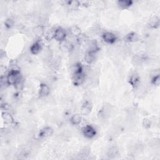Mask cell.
I'll list each match as a JSON object with an SVG mask.
<instances>
[{
  "mask_svg": "<svg viewBox=\"0 0 160 160\" xmlns=\"http://www.w3.org/2000/svg\"><path fill=\"white\" fill-rule=\"evenodd\" d=\"M72 80L74 84L78 86L83 83L85 78V73L81 65L75 63L72 68Z\"/></svg>",
  "mask_w": 160,
  "mask_h": 160,
  "instance_id": "6da1fadb",
  "label": "cell"
},
{
  "mask_svg": "<svg viewBox=\"0 0 160 160\" xmlns=\"http://www.w3.org/2000/svg\"><path fill=\"white\" fill-rule=\"evenodd\" d=\"M7 83L9 85H16L22 80L20 71L19 70H10L6 76Z\"/></svg>",
  "mask_w": 160,
  "mask_h": 160,
  "instance_id": "7a4b0ae2",
  "label": "cell"
},
{
  "mask_svg": "<svg viewBox=\"0 0 160 160\" xmlns=\"http://www.w3.org/2000/svg\"><path fill=\"white\" fill-rule=\"evenodd\" d=\"M82 133L87 138L91 139L95 137L96 131L95 129L91 125H86L82 128Z\"/></svg>",
  "mask_w": 160,
  "mask_h": 160,
  "instance_id": "3957f363",
  "label": "cell"
},
{
  "mask_svg": "<svg viewBox=\"0 0 160 160\" xmlns=\"http://www.w3.org/2000/svg\"><path fill=\"white\" fill-rule=\"evenodd\" d=\"M53 38L58 41H63L64 40H65L66 38V31L63 28H61V27L56 28L54 32Z\"/></svg>",
  "mask_w": 160,
  "mask_h": 160,
  "instance_id": "277c9868",
  "label": "cell"
},
{
  "mask_svg": "<svg viewBox=\"0 0 160 160\" xmlns=\"http://www.w3.org/2000/svg\"><path fill=\"white\" fill-rule=\"evenodd\" d=\"M103 40L108 44H113L116 41V36L111 32H105L102 35Z\"/></svg>",
  "mask_w": 160,
  "mask_h": 160,
  "instance_id": "5b68a950",
  "label": "cell"
},
{
  "mask_svg": "<svg viewBox=\"0 0 160 160\" xmlns=\"http://www.w3.org/2000/svg\"><path fill=\"white\" fill-rule=\"evenodd\" d=\"M99 49L98 45L96 40H92L87 43V52L96 53Z\"/></svg>",
  "mask_w": 160,
  "mask_h": 160,
  "instance_id": "8992f818",
  "label": "cell"
},
{
  "mask_svg": "<svg viewBox=\"0 0 160 160\" xmlns=\"http://www.w3.org/2000/svg\"><path fill=\"white\" fill-rule=\"evenodd\" d=\"M53 130L51 127H46L40 131L39 134V138L40 139H45L53 135Z\"/></svg>",
  "mask_w": 160,
  "mask_h": 160,
  "instance_id": "52a82bcc",
  "label": "cell"
},
{
  "mask_svg": "<svg viewBox=\"0 0 160 160\" xmlns=\"http://www.w3.org/2000/svg\"><path fill=\"white\" fill-rule=\"evenodd\" d=\"M50 93V88L48 85L43 83L40 85V89H39V96L41 98H45L48 96Z\"/></svg>",
  "mask_w": 160,
  "mask_h": 160,
  "instance_id": "ba28073f",
  "label": "cell"
},
{
  "mask_svg": "<svg viewBox=\"0 0 160 160\" xmlns=\"http://www.w3.org/2000/svg\"><path fill=\"white\" fill-rule=\"evenodd\" d=\"M91 103L88 101H85L84 104H83V106H81V115H87L91 112Z\"/></svg>",
  "mask_w": 160,
  "mask_h": 160,
  "instance_id": "9c48e42d",
  "label": "cell"
},
{
  "mask_svg": "<svg viewBox=\"0 0 160 160\" xmlns=\"http://www.w3.org/2000/svg\"><path fill=\"white\" fill-rule=\"evenodd\" d=\"M42 48V45L40 41H36L32 45L30 48V52L33 54H37L40 52Z\"/></svg>",
  "mask_w": 160,
  "mask_h": 160,
  "instance_id": "30bf717a",
  "label": "cell"
},
{
  "mask_svg": "<svg viewBox=\"0 0 160 160\" xmlns=\"http://www.w3.org/2000/svg\"><path fill=\"white\" fill-rule=\"evenodd\" d=\"M124 39H125L126 41H127V42L135 43V42H137L139 40V37L138 34L133 32V33H130L128 34L125 36V38Z\"/></svg>",
  "mask_w": 160,
  "mask_h": 160,
  "instance_id": "8fae6325",
  "label": "cell"
},
{
  "mask_svg": "<svg viewBox=\"0 0 160 160\" xmlns=\"http://www.w3.org/2000/svg\"><path fill=\"white\" fill-rule=\"evenodd\" d=\"M33 33L34 35H35V36L38 38L41 37L45 33V29L43 26L41 25H37L36 26H35L33 30Z\"/></svg>",
  "mask_w": 160,
  "mask_h": 160,
  "instance_id": "7c38bea8",
  "label": "cell"
},
{
  "mask_svg": "<svg viewBox=\"0 0 160 160\" xmlns=\"http://www.w3.org/2000/svg\"><path fill=\"white\" fill-rule=\"evenodd\" d=\"M95 60V53L87 52L84 55V61L89 65L92 64Z\"/></svg>",
  "mask_w": 160,
  "mask_h": 160,
  "instance_id": "4fadbf2b",
  "label": "cell"
},
{
  "mask_svg": "<svg viewBox=\"0 0 160 160\" xmlns=\"http://www.w3.org/2000/svg\"><path fill=\"white\" fill-rule=\"evenodd\" d=\"M69 33L71 34V36L75 37H78L81 34V30L77 26H73L69 28Z\"/></svg>",
  "mask_w": 160,
  "mask_h": 160,
  "instance_id": "5bb4252c",
  "label": "cell"
},
{
  "mask_svg": "<svg viewBox=\"0 0 160 160\" xmlns=\"http://www.w3.org/2000/svg\"><path fill=\"white\" fill-rule=\"evenodd\" d=\"M82 120V118L80 114H75L73 115L71 118H70V122L73 125H78L79 124Z\"/></svg>",
  "mask_w": 160,
  "mask_h": 160,
  "instance_id": "9a60e30c",
  "label": "cell"
},
{
  "mask_svg": "<svg viewBox=\"0 0 160 160\" xmlns=\"http://www.w3.org/2000/svg\"><path fill=\"white\" fill-rule=\"evenodd\" d=\"M119 153V150L117 147H111L110 150H108L107 155L109 158H114Z\"/></svg>",
  "mask_w": 160,
  "mask_h": 160,
  "instance_id": "2e32d148",
  "label": "cell"
},
{
  "mask_svg": "<svg viewBox=\"0 0 160 160\" xmlns=\"http://www.w3.org/2000/svg\"><path fill=\"white\" fill-rule=\"evenodd\" d=\"M133 2L130 0H120L118 1V5L123 9L128 8L132 5Z\"/></svg>",
  "mask_w": 160,
  "mask_h": 160,
  "instance_id": "e0dca14e",
  "label": "cell"
},
{
  "mask_svg": "<svg viewBox=\"0 0 160 160\" xmlns=\"http://www.w3.org/2000/svg\"><path fill=\"white\" fill-rule=\"evenodd\" d=\"M139 76L136 73H134L132 75H131L130 77V83L131 84L132 86H133V87H136V86H138V83H139Z\"/></svg>",
  "mask_w": 160,
  "mask_h": 160,
  "instance_id": "ac0fdd59",
  "label": "cell"
},
{
  "mask_svg": "<svg viewBox=\"0 0 160 160\" xmlns=\"http://www.w3.org/2000/svg\"><path fill=\"white\" fill-rule=\"evenodd\" d=\"M149 26L152 28H157V27L159 26V18L157 17H153L151 18L149 21Z\"/></svg>",
  "mask_w": 160,
  "mask_h": 160,
  "instance_id": "d6986e66",
  "label": "cell"
},
{
  "mask_svg": "<svg viewBox=\"0 0 160 160\" xmlns=\"http://www.w3.org/2000/svg\"><path fill=\"white\" fill-rule=\"evenodd\" d=\"M89 155V150L87 149V148H84L83 150H82L79 154L80 158L81 159H85L87 158Z\"/></svg>",
  "mask_w": 160,
  "mask_h": 160,
  "instance_id": "ffe728a7",
  "label": "cell"
},
{
  "mask_svg": "<svg viewBox=\"0 0 160 160\" xmlns=\"http://www.w3.org/2000/svg\"><path fill=\"white\" fill-rule=\"evenodd\" d=\"M3 118L8 123H12L13 118L11 114L8 112H5L3 113Z\"/></svg>",
  "mask_w": 160,
  "mask_h": 160,
  "instance_id": "44dd1931",
  "label": "cell"
},
{
  "mask_svg": "<svg viewBox=\"0 0 160 160\" xmlns=\"http://www.w3.org/2000/svg\"><path fill=\"white\" fill-rule=\"evenodd\" d=\"M14 21L13 19H11V18L7 19L6 20V21H5V26L8 29H10V28H12V27L14 26Z\"/></svg>",
  "mask_w": 160,
  "mask_h": 160,
  "instance_id": "7402d4cb",
  "label": "cell"
},
{
  "mask_svg": "<svg viewBox=\"0 0 160 160\" xmlns=\"http://www.w3.org/2000/svg\"><path fill=\"white\" fill-rule=\"evenodd\" d=\"M68 5L71 9L75 10V9L78 8V7L79 6L80 3L78 1H70V2H69Z\"/></svg>",
  "mask_w": 160,
  "mask_h": 160,
  "instance_id": "603a6c76",
  "label": "cell"
},
{
  "mask_svg": "<svg viewBox=\"0 0 160 160\" xmlns=\"http://www.w3.org/2000/svg\"><path fill=\"white\" fill-rule=\"evenodd\" d=\"M152 83L156 86H158L159 84V83H160L159 75L157 76H154L152 78Z\"/></svg>",
  "mask_w": 160,
  "mask_h": 160,
  "instance_id": "cb8c5ba5",
  "label": "cell"
},
{
  "mask_svg": "<svg viewBox=\"0 0 160 160\" xmlns=\"http://www.w3.org/2000/svg\"><path fill=\"white\" fill-rule=\"evenodd\" d=\"M143 126L145 128H150L151 126V122L149 119H144L143 122Z\"/></svg>",
  "mask_w": 160,
  "mask_h": 160,
  "instance_id": "d4e9b609",
  "label": "cell"
}]
</instances>
